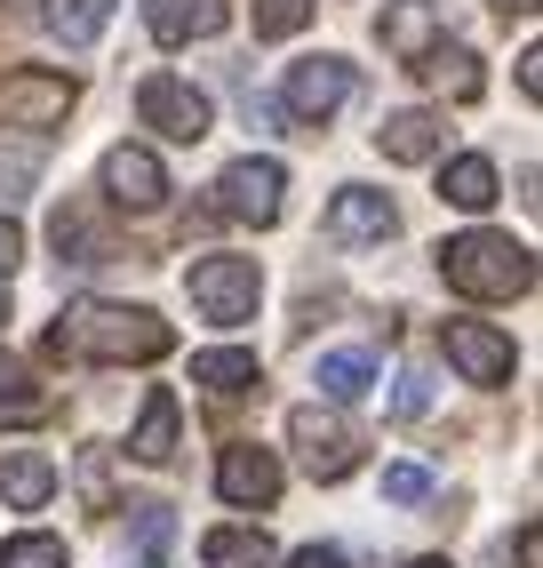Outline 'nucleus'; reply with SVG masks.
Returning <instances> with one entry per match:
<instances>
[{
    "label": "nucleus",
    "mask_w": 543,
    "mask_h": 568,
    "mask_svg": "<svg viewBox=\"0 0 543 568\" xmlns=\"http://www.w3.org/2000/svg\"><path fill=\"white\" fill-rule=\"evenodd\" d=\"M176 345V328L144 305H64L49 328L57 361H161Z\"/></svg>",
    "instance_id": "1"
},
{
    "label": "nucleus",
    "mask_w": 543,
    "mask_h": 568,
    "mask_svg": "<svg viewBox=\"0 0 543 568\" xmlns=\"http://www.w3.org/2000/svg\"><path fill=\"white\" fill-rule=\"evenodd\" d=\"M440 273L455 296H527L535 288V256L512 233H455L440 248Z\"/></svg>",
    "instance_id": "2"
},
{
    "label": "nucleus",
    "mask_w": 543,
    "mask_h": 568,
    "mask_svg": "<svg viewBox=\"0 0 543 568\" xmlns=\"http://www.w3.org/2000/svg\"><path fill=\"white\" fill-rule=\"evenodd\" d=\"M184 288H192V313L201 321H216V328H240L248 313H256V256H201L184 273Z\"/></svg>",
    "instance_id": "3"
},
{
    "label": "nucleus",
    "mask_w": 543,
    "mask_h": 568,
    "mask_svg": "<svg viewBox=\"0 0 543 568\" xmlns=\"http://www.w3.org/2000/svg\"><path fill=\"white\" fill-rule=\"evenodd\" d=\"M72 104H81L72 72H49V64H17V72H0V121H9V129H57Z\"/></svg>",
    "instance_id": "4"
},
{
    "label": "nucleus",
    "mask_w": 543,
    "mask_h": 568,
    "mask_svg": "<svg viewBox=\"0 0 543 568\" xmlns=\"http://www.w3.org/2000/svg\"><path fill=\"white\" fill-rule=\"evenodd\" d=\"M288 448L304 457V473H313V480L360 473V433L344 425L336 408H296V416H288Z\"/></svg>",
    "instance_id": "5"
},
{
    "label": "nucleus",
    "mask_w": 543,
    "mask_h": 568,
    "mask_svg": "<svg viewBox=\"0 0 543 568\" xmlns=\"http://www.w3.org/2000/svg\"><path fill=\"white\" fill-rule=\"evenodd\" d=\"M136 121L161 129L168 144H201L216 112H208V97L192 89V81H176V72H152V81H136Z\"/></svg>",
    "instance_id": "6"
},
{
    "label": "nucleus",
    "mask_w": 543,
    "mask_h": 568,
    "mask_svg": "<svg viewBox=\"0 0 543 568\" xmlns=\"http://www.w3.org/2000/svg\"><path fill=\"white\" fill-rule=\"evenodd\" d=\"M280 209H288V169L280 161H232L224 176H216V216H240V224H280Z\"/></svg>",
    "instance_id": "7"
},
{
    "label": "nucleus",
    "mask_w": 543,
    "mask_h": 568,
    "mask_svg": "<svg viewBox=\"0 0 543 568\" xmlns=\"http://www.w3.org/2000/svg\"><path fill=\"white\" fill-rule=\"evenodd\" d=\"M344 97H352V64H336V57H304V64H288V89H280V104L296 112L304 129H328Z\"/></svg>",
    "instance_id": "8"
},
{
    "label": "nucleus",
    "mask_w": 543,
    "mask_h": 568,
    "mask_svg": "<svg viewBox=\"0 0 543 568\" xmlns=\"http://www.w3.org/2000/svg\"><path fill=\"white\" fill-rule=\"evenodd\" d=\"M216 497H224V505H240V513L280 505V457H272V448H256V440L224 448V465H216Z\"/></svg>",
    "instance_id": "9"
},
{
    "label": "nucleus",
    "mask_w": 543,
    "mask_h": 568,
    "mask_svg": "<svg viewBox=\"0 0 543 568\" xmlns=\"http://www.w3.org/2000/svg\"><path fill=\"white\" fill-rule=\"evenodd\" d=\"M104 201L112 209H161L168 201V169L161 161H152L144 153V144H112V153H104Z\"/></svg>",
    "instance_id": "10"
},
{
    "label": "nucleus",
    "mask_w": 543,
    "mask_h": 568,
    "mask_svg": "<svg viewBox=\"0 0 543 568\" xmlns=\"http://www.w3.org/2000/svg\"><path fill=\"white\" fill-rule=\"evenodd\" d=\"M392 233H400V209L383 193H368V184H352V193L328 201V241L336 248H368V241H392Z\"/></svg>",
    "instance_id": "11"
},
{
    "label": "nucleus",
    "mask_w": 543,
    "mask_h": 568,
    "mask_svg": "<svg viewBox=\"0 0 543 568\" xmlns=\"http://www.w3.org/2000/svg\"><path fill=\"white\" fill-rule=\"evenodd\" d=\"M448 361L472 376V385H503V376H512V336H495L488 321H448Z\"/></svg>",
    "instance_id": "12"
},
{
    "label": "nucleus",
    "mask_w": 543,
    "mask_h": 568,
    "mask_svg": "<svg viewBox=\"0 0 543 568\" xmlns=\"http://www.w3.org/2000/svg\"><path fill=\"white\" fill-rule=\"evenodd\" d=\"M224 24H232L224 0H152V41H161V49L208 41V32H224Z\"/></svg>",
    "instance_id": "13"
},
{
    "label": "nucleus",
    "mask_w": 543,
    "mask_h": 568,
    "mask_svg": "<svg viewBox=\"0 0 543 568\" xmlns=\"http://www.w3.org/2000/svg\"><path fill=\"white\" fill-rule=\"evenodd\" d=\"M49 497H57V465L41 457V448H9V457H0V505L41 513Z\"/></svg>",
    "instance_id": "14"
},
{
    "label": "nucleus",
    "mask_w": 543,
    "mask_h": 568,
    "mask_svg": "<svg viewBox=\"0 0 543 568\" xmlns=\"http://www.w3.org/2000/svg\"><path fill=\"white\" fill-rule=\"evenodd\" d=\"M383 49H392L400 64H416L423 49H432L440 41V9H432V0H392V9H383Z\"/></svg>",
    "instance_id": "15"
},
{
    "label": "nucleus",
    "mask_w": 543,
    "mask_h": 568,
    "mask_svg": "<svg viewBox=\"0 0 543 568\" xmlns=\"http://www.w3.org/2000/svg\"><path fill=\"white\" fill-rule=\"evenodd\" d=\"M129 457L136 465H168L176 457V393L168 385L144 393V416H136V433H129Z\"/></svg>",
    "instance_id": "16"
},
{
    "label": "nucleus",
    "mask_w": 543,
    "mask_h": 568,
    "mask_svg": "<svg viewBox=\"0 0 543 568\" xmlns=\"http://www.w3.org/2000/svg\"><path fill=\"white\" fill-rule=\"evenodd\" d=\"M416 72H423V81H432L440 97H455V104H472V97H480V57H472V49H455V41H432V49L416 57Z\"/></svg>",
    "instance_id": "17"
},
{
    "label": "nucleus",
    "mask_w": 543,
    "mask_h": 568,
    "mask_svg": "<svg viewBox=\"0 0 543 568\" xmlns=\"http://www.w3.org/2000/svg\"><path fill=\"white\" fill-rule=\"evenodd\" d=\"M376 144H383V161L416 169V161H432V153H440V121H432V112H392V121L376 129Z\"/></svg>",
    "instance_id": "18"
},
{
    "label": "nucleus",
    "mask_w": 543,
    "mask_h": 568,
    "mask_svg": "<svg viewBox=\"0 0 543 568\" xmlns=\"http://www.w3.org/2000/svg\"><path fill=\"white\" fill-rule=\"evenodd\" d=\"M192 385H208L216 400H240L248 385H264V368H256V353L224 345V353H201V361H192Z\"/></svg>",
    "instance_id": "19"
},
{
    "label": "nucleus",
    "mask_w": 543,
    "mask_h": 568,
    "mask_svg": "<svg viewBox=\"0 0 543 568\" xmlns=\"http://www.w3.org/2000/svg\"><path fill=\"white\" fill-rule=\"evenodd\" d=\"M440 201L448 209H495V161H480V153H463V161H448V176H440Z\"/></svg>",
    "instance_id": "20"
},
{
    "label": "nucleus",
    "mask_w": 543,
    "mask_h": 568,
    "mask_svg": "<svg viewBox=\"0 0 543 568\" xmlns=\"http://www.w3.org/2000/svg\"><path fill=\"white\" fill-rule=\"evenodd\" d=\"M201 560L208 568H272V537L264 528H208Z\"/></svg>",
    "instance_id": "21"
},
{
    "label": "nucleus",
    "mask_w": 543,
    "mask_h": 568,
    "mask_svg": "<svg viewBox=\"0 0 543 568\" xmlns=\"http://www.w3.org/2000/svg\"><path fill=\"white\" fill-rule=\"evenodd\" d=\"M313 385H320V400H360L376 385V353H328L313 368Z\"/></svg>",
    "instance_id": "22"
},
{
    "label": "nucleus",
    "mask_w": 543,
    "mask_h": 568,
    "mask_svg": "<svg viewBox=\"0 0 543 568\" xmlns=\"http://www.w3.org/2000/svg\"><path fill=\"white\" fill-rule=\"evenodd\" d=\"M104 24H112V0H57V9H49V32L64 49H89Z\"/></svg>",
    "instance_id": "23"
},
{
    "label": "nucleus",
    "mask_w": 543,
    "mask_h": 568,
    "mask_svg": "<svg viewBox=\"0 0 543 568\" xmlns=\"http://www.w3.org/2000/svg\"><path fill=\"white\" fill-rule=\"evenodd\" d=\"M57 256H64V264H104V256H112L89 209H57Z\"/></svg>",
    "instance_id": "24"
},
{
    "label": "nucleus",
    "mask_w": 543,
    "mask_h": 568,
    "mask_svg": "<svg viewBox=\"0 0 543 568\" xmlns=\"http://www.w3.org/2000/svg\"><path fill=\"white\" fill-rule=\"evenodd\" d=\"M32 416H49L41 393H24V361L0 353V425H32Z\"/></svg>",
    "instance_id": "25"
},
{
    "label": "nucleus",
    "mask_w": 543,
    "mask_h": 568,
    "mask_svg": "<svg viewBox=\"0 0 543 568\" xmlns=\"http://www.w3.org/2000/svg\"><path fill=\"white\" fill-rule=\"evenodd\" d=\"M313 9H320V0H256V41H288Z\"/></svg>",
    "instance_id": "26"
},
{
    "label": "nucleus",
    "mask_w": 543,
    "mask_h": 568,
    "mask_svg": "<svg viewBox=\"0 0 543 568\" xmlns=\"http://www.w3.org/2000/svg\"><path fill=\"white\" fill-rule=\"evenodd\" d=\"M168 545H176V513L168 505H136V552L144 560H168Z\"/></svg>",
    "instance_id": "27"
},
{
    "label": "nucleus",
    "mask_w": 543,
    "mask_h": 568,
    "mask_svg": "<svg viewBox=\"0 0 543 568\" xmlns=\"http://www.w3.org/2000/svg\"><path fill=\"white\" fill-rule=\"evenodd\" d=\"M0 568H64V545L57 537H9L0 545Z\"/></svg>",
    "instance_id": "28"
},
{
    "label": "nucleus",
    "mask_w": 543,
    "mask_h": 568,
    "mask_svg": "<svg viewBox=\"0 0 543 568\" xmlns=\"http://www.w3.org/2000/svg\"><path fill=\"white\" fill-rule=\"evenodd\" d=\"M81 497H89V513H112V457H104V448L81 457Z\"/></svg>",
    "instance_id": "29"
},
{
    "label": "nucleus",
    "mask_w": 543,
    "mask_h": 568,
    "mask_svg": "<svg viewBox=\"0 0 543 568\" xmlns=\"http://www.w3.org/2000/svg\"><path fill=\"white\" fill-rule=\"evenodd\" d=\"M383 497H392V505H423V497H432V473H423V465H392V473H383Z\"/></svg>",
    "instance_id": "30"
},
{
    "label": "nucleus",
    "mask_w": 543,
    "mask_h": 568,
    "mask_svg": "<svg viewBox=\"0 0 543 568\" xmlns=\"http://www.w3.org/2000/svg\"><path fill=\"white\" fill-rule=\"evenodd\" d=\"M423 400H432V376H400V416H423Z\"/></svg>",
    "instance_id": "31"
},
{
    "label": "nucleus",
    "mask_w": 543,
    "mask_h": 568,
    "mask_svg": "<svg viewBox=\"0 0 543 568\" xmlns=\"http://www.w3.org/2000/svg\"><path fill=\"white\" fill-rule=\"evenodd\" d=\"M17 256H24V233H17V216H0V281L17 273Z\"/></svg>",
    "instance_id": "32"
},
{
    "label": "nucleus",
    "mask_w": 543,
    "mask_h": 568,
    "mask_svg": "<svg viewBox=\"0 0 543 568\" xmlns=\"http://www.w3.org/2000/svg\"><path fill=\"white\" fill-rule=\"evenodd\" d=\"M512 552H520V568H543V528H535V520L520 528V545H512Z\"/></svg>",
    "instance_id": "33"
},
{
    "label": "nucleus",
    "mask_w": 543,
    "mask_h": 568,
    "mask_svg": "<svg viewBox=\"0 0 543 568\" xmlns=\"http://www.w3.org/2000/svg\"><path fill=\"white\" fill-rule=\"evenodd\" d=\"M520 89H527V97H543V49H527V57H520Z\"/></svg>",
    "instance_id": "34"
},
{
    "label": "nucleus",
    "mask_w": 543,
    "mask_h": 568,
    "mask_svg": "<svg viewBox=\"0 0 543 568\" xmlns=\"http://www.w3.org/2000/svg\"><path fill=\"white\" fill-rule=\"evenodd\" d=\"M288 568H344V552H328V545H304Z\"/></svg>",
    "instance_id": "35"
},
{
    "label": "nucleus",
    "mask_w": 543,
    "mask_h": 568,
    "mask_svg": "<svg viewBox=\"0 0 543 568\" xmlns=\"http://www.w3.org/2000/svg\"><path fill=\"white\" fill-rule=\"evenodd\" d=\"M495 9H503V17H535V9H543V0H495Z\"/></svg>",
    "instance_id": "36"
},
{
    "label": "nucleus",
    "mask_w": 543,
    "mask_h": 568,
    "mask_svg": "<svg viewBox=\"0 0 543 568\" xmlns=\"http://www.w3.org/2000/svg\"><path fill=\"white\" fill-rule=\"evenodd\" d=\"M0 321H9V281H0Z\"/></svg>",
    "instance_id": "37"
},
{
    "label": "nucleus",
    "mask_w": 543,
    "mask_h": 568,
    "mask_svg": "<svg viewBox=\"0 0 543 568\" xmlns=\"http://www.w3.org/2000/svg\"><path fill=\"white\" fill-rule=\"evenodd\" d=\"M408 568H448V560H408Z\"/></svg>",
    "instance_id": "38"
}]
</instances>
